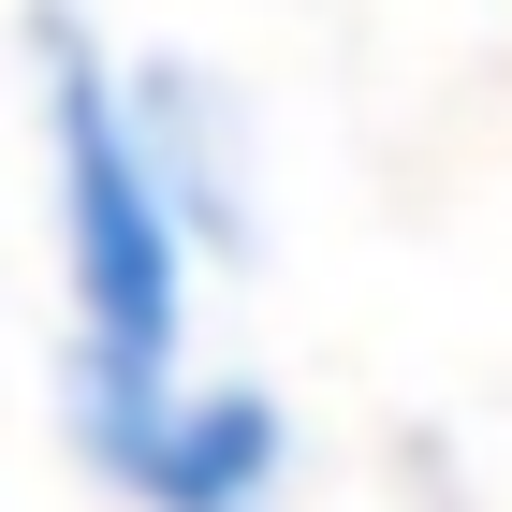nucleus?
I'll return each mask as SVG.
<instances>
[{
	"instance_id": "f257e3e1",
	"label": "nucleus",
	"mask_w": 512,
	"mask_h": 512,
	"mask_svg": "<svg viewBox=\"0 0 512 512\" xmlns=\"http://www.w3.org/2000/svg\"><path fill=\"white\" fill-rule=\"evenodd\" d=\"M30 74H44V161H59V264H74V439H88V469H118L176 410L191 235H176V205H161L147 147H132V88L88 44L74 0L30 15Z\"/></svg>"
},
{
	"instance_id": "f03ea898",
	"label": "nucleus",
	"mask_w": 512,
	"mask_h": 512,
	"mask_svg": "<svg viewBox=\"0 0 512 512\" xmlns=\"http://www.w3.org/2000/svg\"><path fill=\"white\" fill-rule=\"evenodd\" d=\"M278 469H293V410L264 381H176V410L103 483L132 512H278Z\"/></svg>"
},
{
	"instance_id": "7ed1b4c3",
	"label": "nucleus",
	"mask_w": 512,
	"mask_h": 512,
	"mask_svg": "<svg viewBox=\"0 0 512 512\" xmlns=\"http://www.w3.org/2000/svg\"><path fill=\"white\" fill-rule=\"evenodd\" d=\"M132 88V147H147L161 205H176V235L191 249H249V161H235V103L191 74V59H147Z\"/></svg>"
}]
</instances>
